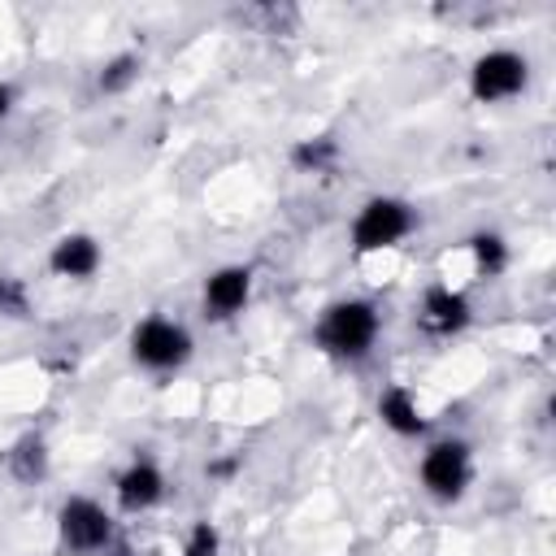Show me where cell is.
<instances>
[{"label": "cell", "mask_w": 556, "mask_h": 556, "mask_svg": "<svg viewBox=\"0 0 556 556\" xmlns=\"http://www.w3.org/2000/svg\"><path fill=\"white\" fill-rule=\"evenodd\" d=\"M378 330H382V317L369 300H334L317 317L313 339L334 361H365L378 343Z\"/></svg>", "instance_id": "cell-1"}, {"label": "cell", "mask_w": 556, "mask_h": 556, "mask_svg": "<svg viewBox=\"0 0 556 556\" xmlns=\"http://www.w3.org/2000/svg\"><path fill=\"white\" fill-rule=\"evenodd\" d=\"M417 230V208L400 195H369L352 217V252H387Z\"/></svg>", "instance_id": "cell-2"}, {"label": "cell", "mask_w": 556, "mask_h": 556, "mask_svg": "<svg viewBox=\"0 0 556 556\" xmlns=\"http://www.w3.org/2000/svg\"><path fill=\"white\" fill-rule=\"evenodd\" d=\"M421 491L439 504H456L473 482V447L465 439H434L417 460Z\"/></svg>", "instance_id": "cell-3"}, {"label": "cell", "mask_w": 556, "mask_h": 556, "mask_svg": "<svg viewBox=\"0 0 556 556\" xmlns=\"http://www.w3.org/2000/svg\"><path fill=\"white\" fill-rule=\"evenodd\" d=\"M191 330L174 317H143L130 330V361L148 374H174L191 361Z\"/></svg>", "instance_id": "cell-4"}, {"label": "cell", "mask_w": 556, "mask_h": 556, "mask_svg": "<svg viewBox=\"0 0 556 556\" xmlns=\"http://www.w3.org/2000/svg\"><path fill=\"white\" fill-rule=\"evenodd\" d=\"M56 534H61V547L74 556H96V552H109L117 543L109 508L96 504L91 495H70L56 508Z\"/></svg>", "instance_id": "cell-5"}, {"label": "cell", "mask_w": 556, "mask_h": 556, "mask_svg": "<svg viewBox=\"0 0 556 556\" xmlns=\"http://www.w3.org/2000/svg\"><path fill=\"white\" fill-rule=\"evenodd\" d=\"M526 87H530V61L521 52H513V48H491L469 70V91L482 104L517 100Z\"/></svg>", "instance_id": "cell-6"}, {"label": "cell", "mask_w": 556, "mask_h": 556, "mask_svg": "<svg viewBox=\"0 0 556 556\" xmlns=\"http://www.w3.org/2000/svg\"><path fill=\"white\" fill-rule=\"evenodd\" d=\"M469 321H473V304H469L465 291H456V287H447V282L426 287V295H421V304H417V326H421L426 334L447 339V334H460Z\"/></svg>", "instance_id": "cell-7"}, {"label": "cell", "mask_w": 556, "mask_h": 556, "mask_svg": "<svg viewBox=\"0 0 556 556\" xmlns=\"http://www.w3.org/2000/svg\"><path fill=\"white\" fill-rule=\"evenodd\" d=\"M248 300H252V269L248 265H217L204 278V291H200L204 317L230 321V317H239L248 308Z\"/></svg>", "instance_id": "cell-8"}, {"label": "cell", "mask_w": 556, "mask_h": 556, "mask_svg": "<svg viewBox=\"0 0 556 556\" xmlns=\"http://www.w3.org/2000/svg\"><path fill=\"white\" fill-rule=\"evenodd\" d=\"M113 495H117L122 513H148V508H156V504L165 500V473H161V465L148 460V456H135V460L117 473Z\"/></svg>", "instance_id": "cell-9"}, {"label": "cell", "mask_w": 556, "mask_h": 556, "mask_svg": "<svg viewBox=\"0 0 556 556\" xmlns=\"http://www.w3.org/2000/svg\"><path fill=\"white\" fill-rule=\"evenodd\" d=\"M100 261H104V252H100L96 235H87V230L61 235V239L52 243V252H48V269H52L56 278H70V282H87V278L100 269Z\"/></svg>", "instance_id": "cell-10"}, {"label": "cell", "mask_w": 556, "mask_h": 556, "mask_svg": "<svg viewBox=\"0 0 556 556\" xmlns=\"http://www.w3.org/2000/svg\"><path fill=\"white\" fill-rule=\"evenodd\" d=\"M378 417H382V426H387L391 434H400V439L426 434V413H421V404H417V395H413L408 387H387V391L378 395Z\"/></svg>", "instance_id": "cell-11"}, {"label": "cell", "mask_w": 556, "mask_h": 556, "mask_svg": "<svg viewBox=\"0 0 556 556\" xmlns=\"http://www.w3.org/2000/svg\"><path fill=\"white\" fill-rule=\"evenodd\" d=\"M48 465H52V456H48V443H43L39 434H22V439L9 447V473H13L22 486L43 482V478H48Z\"/></svg>", "instance_id": "cell-12"}, {"label": "cell", "mask_w": 556, "mask_h": 556, "mask_svg": "<svg viewBox=\"0 0 556 556\" xmlns=\"http://www.w3.org/2000/svg\"><path fill=\"white\" fill-rule=\"evenodd\" d=\"M469 256H473V269L482 274V278H495V274H504L508 269V243H504V235H495V230H478L473 239H469Z\"/></svg>", "instance_id": "cell-13"}, {"label": "cell", "mask_w": 556, "mask_h": 556, "mask_svg": "<svg viewBox=\"0 0 556 556\" xmlns=\"http://www.w3.org/2000/svg\"><path fill=\"white\" fill-rule=\"evenodd\" d=\"M334 161H339V143L330 135H313V139H300L291 148V165L300 174H326Z\"/></svg>", "instance_id": "cell-14"}, {"label": "cell", "mask_w": 556, "mask_h": 556, "mask_svg": "<svg viewBox=\"0 0 556 556\" xmlns=\"http://www.w3.org/2000/svg\"><path fill=\"white\" fill-rule=\"evenodd\" d=\"M139 74H143V61L130 56V52H122V56H113V61L100 65V91L104 96H122V91H130L139 83Z\"/></svg>", "instance_id": "cell-15"}, {"label": "cell", "mask_w": 556, "mask_h": 556, "mask_svg": "<svg viewBox=\"0 0 556 556\" xmlns=\"http://www.w3.org/2000/svg\"><path fill=\"white\" fill-rule=\"evenodd\" d=\"M178 556H222V530L213 521H195L182 539V552Z\"/></svg>", "instance_id": "cell-16"}, {"label": "cell", "mask_w": 556, "mask_h": 556, "mask_svg": "<svg viewBox=\"0 0 556 556\" xmlns=\"http://www.w3.org/2000/svg\"><path fill=\"white\" fill-rule=\"evenodd\" d=\"M26 313V291L13 278H0V317H17Z\"/></svg>", "instance_id": "cell-17"}, {"label": "cell", "mask_w": 556, "mask_h": 556, "mask_svg": "<svg viewBox=\"0 0 556 556\" xmlns=\"http://www.w3.org/2000/svg\"><path fill=\"white\" fill-rule=\"evenodd\" d=\"M13 100H17V96H13V87H9V83H0V122L13 113Z\"/></svg>", "instance_id": "cell-18"}]
</instances>
